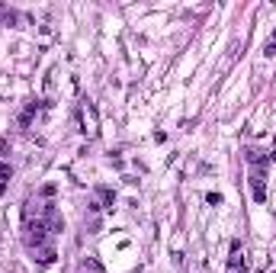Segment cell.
<instances>
[{"label":"cell","instance_id":"9c48e42d","mask_svg":"<svg viewBox=\"0 0 276 273\" xmlns=\"http://www.w3.org/2000/svg\"><path fill=\"white\" fill-rule=\"evenodd\" d=\"M241 273H244V270H241Z\"/></svg>","mask_w":276,"mask_h":273},{"label":"cell","instance_id":"ba28073f","mask_svg":"<svg viewBox=\"0 0 276 273\" xmlns=\"http://www.w3.org/2000/svg\"><path fill=\"white\" fill-rule=\"evenodd\" d=\"M7 193V180H0V196Z\"/></svg>","mask_w":276,"mask_h":273},{"label":"cell","instance_id":"52a82bcc","mask_svg":"<svg viewBox=\"0 0 276 273\" xmlns=\"http://www.w3.org/2000/svg\"><path fill=\"white\" fill-rule=\"evenodd\" d=\"M84 267H87L90 273H103V264H100V260H93V257H87V260H84Z\"/></svg>","mask_w":276,"mask_h":273},{"label":"cell","instance_id":"8992f818","mask_svg":"<svg viewBox=\"0 0 276 273\" xmlns=\"http://www.w3.org/2000/svg\"><path fill=\"white\" fill-rule=\"evenodd\" d=\"M100 199H103L106 206H113V203H116V193H113V190H106V187H100Z\"/></svg>","mask_w":276,"mask_h":273},{"label":"cell","instance_id":"5b68a950","mask_svg":"<svg viewBox=\"0 0 276 273\" xmlns=\"http://www.w3.org/2000/svg\"><path fill=\"white\" fill-rule=\"evenodd\" d=\"M32 113H36V103H29V106L23 109V116H20V125H29V122H32Z\"/></svg>","mask_w":276,"mask_h":273},{"label":"cell","instance_id":"7a4b0ae2","mask_svg":"<svg viewBox=\"0 0 276 273\" xmlns=\"http://www.w3.org/2000/svg\"><path fill=\"white\" fill-rule=\"evenodd\" d=\"M263 55L267 58H276V29L270 32V39H267V45H263Z\"/></svg>","mask_w":276,"mask_h":273},{"label":"cell","instance_id":"277c9868","mask_svg":"<svg viewBox=\"0 0 276 273\" xmlns=\"http://www.w3.org/2000/svg\"><path fill=\"white\" fill-rule=\"evenodd\" d=\"M55 264V248H42V257H39V267Z\"/></svg>","mask_w":276,"mask_h":273},{"label":"cell","instance_id":"6da1fadb","mask_svg":"<svg viewBox=\"0 0 276 273\" xmlns=\"http://www.w3.org/2000/svg\"><path fill=\"white\" fill-rule=\"evenodd\" d=\"M29 244H36V248H42L45 244V238H48V222L45 218H36V222H29Z\"/></svg>","mask_w":276,"mask_h":273},{"label":"cell","instance_id":"3957f363","mask_svg":"<svg viewBox=\"0 0 276 273\" xmlns=\"http://www.w3.org/2000/svg\"><path fill=\"white\" fill-rule=\"evenodd\" d=\"M254 187V203H267V187L263 183H251Z\"/></svg>","mask_w":276,"mask_h":273}]
</instances>
